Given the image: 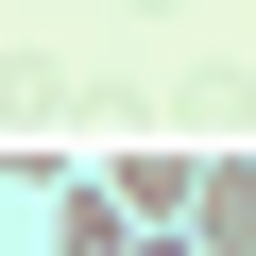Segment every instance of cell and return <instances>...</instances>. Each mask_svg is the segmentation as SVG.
Returning <instances> with one entry per match:
<instances>
[{
	"label": "cell",
	"mask_w": 256,
	"mask_h": 256,
	"mask_svg": "<svg viewBox=\"0 0 256 256\" xmlns=\"http://www.w3.org/2000/svg\"><path fill=\"white\" fill-rule=\"evenodd\" d=\"M34 222H52V256H137V222L102 205V171H52V205H34Z\"/></svg>",
	"instance_id": "3957f363"
},
{
	"label": "cell",
	"mask_w": 256,
	"mask_h": 256,
	"mask_svg": "<svg viewBox=\"0 0 256 256\" xmlns=\"http://www.w3.org/2000/svg\"><path fill=\"white\" fill-rule=\"evenodd\" d=\"M137 256H188V239H137Z\"/></svg>",
	"instance_id": "277c9868"
},
{
	"label": "cell",
	"mask_w": 256,
	"mask_h": 256,
	"mask_svg": "<svg viewBox=\"0 0 256 256\" xmlns=\"http://www.w3.org/2000/svg\"><path fill=\"white\" fill-rule=\"evenodd\" d=\"M188 171H205V137H120V154H102V205L137 222V239H171V222H188Z\"/></svg>",
	"instance_id": "6da1fadb"
},
{
	"label": "cell",
	"mask_w": 256,
	"mask_h": 256,
	"mask_svg": "<svg viewBox=\"0 0 256 256\" xmlns=\"http://www.w3.org/2000/svg\"><path fill=\"white\" fill-rule=\"evenodd\" d=\"M188 256H256V154H205L188 171V222H171Z\"/></svg>",
	"instance_id": "7a4b0ae2"
}]
</instances>
